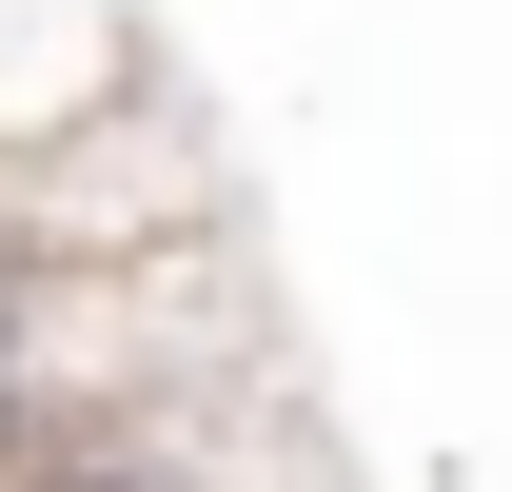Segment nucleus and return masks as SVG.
I'll use <instances>...</instances> for the list:
<instances>
[{
	"label": "nucleus",
	"mask_w": 512,
	"mask_h": 492,
	"mask_svg": "<svg viewBox=\"0 0 512 492\" xmlns=\"http://www.w3.org/2000/svg\"><path fill=\"white\" fill-rule=\"evenodd\" d=\"M119 99H158L138 0H0V178L60 158V138H99Z\"/></svg>",
	"instance_id": "f257e3e1"
},
{
	"label": "nucleus",
	"mask_w": 512,
	"mask_h": 492,
	"mask_svg": "<svg viewBox=\"0 0 512 492\" xmlns=\"http://www.w3.org/2000/svg\"><path fill=\"white\" fill-rule=\"evenodd\" d=\"M20 433H40V296L0 276V453H20Z\"/></svg>",
	"instance_id": "f03ea898"
}]
</instances>
